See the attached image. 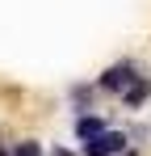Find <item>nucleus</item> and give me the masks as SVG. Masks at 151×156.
I'll return each mask as SVG.
<instances>
[{"instance_id": "8", "label": "nucleus", "mask_w": 151, "mask_h": 156, "mask_svg": "<svg viewBox=\"0 0 151 156\" xmlns=\"http://www.w3.org/2000/svg\"><path fill=\"white\" fill-rule=\"evenodd\" d=\"M46 156H80V148H67V144H50Z\"/></svg>"}, {"instance_id": "4", "label": "nucleus", "mask_w": 151, "mask_h": 156, "mask_svg": "<svg viewBox=\"0 0 151 156\" xmlns=\"http://www.w3.org/2000/svg\"><path fill=\"white\" fill-rule=\"evenodd\" d=\"M113 127V118L105 114V110H88V114H76L72 118V139L76 144H88V139H97L101 131Z\"/></svg>"}, {"instance_id": "9", "label": "nucleus", "mask_w": 151, "mask_h": 156, "mask_svg": "<svg viewBox=\"0 0 151 156\" xmlns=\"http://www.w3.org/2000/svg\"><path fill=\"white\" fill-rule=\"evenodd\" d=\"M0 156H13V139L8 135H0Z\"/></svg>"}, {"instance_id": "6", "label": "nucleus", "mask_w": 151, "mask_h": 156, "mask_svg": "<svg viewBox=\"0 0 151 156\" xmlns=\"http://www.w3.org/2000/svg\"><path fill=\"white\" fill-rule=\"evenodd\" d=\"M46 139L38 135H13V156H46Z\"/></svg>"}, {"instance_id": "10", "label": "nucleus", "mask_w": 151, "mask_h": 156, "mask_svg": "<svg viewBox=\"0 0 151 156\" xmlns=\"http://www.w3.org/2000/svg\"><path fill=\"white\" fill-rule=\"evenodd\" d=\"M118 156H147V148H139V144H130L126 152H118Z\"/></svg>"}, {"instance_id": "2", "label": "nucleus", "mask_w": 151, "mask_h": 156, "mask_svg": "<svg viewBox=\"0 0 151 156\" xmlns=\"http://www.w3.org/2000/svg\"><path fill=\"white\" fill-rule=\"evenodd\" d=\"M101 89H97V80L92 76H76L63 84V105H67V114H88V110H101Z\"/></svg>"}, {"instance_id": "7", "label": "nucleus", "mask_w": 151, "mask_h": 156, "mask_svg": "<svg viewBox=\"0 0 151 156\" xmlns=\"http://www.w3.org/2000/svg\"><path fill=\"white\" fill-rule=\"evenodd\" d=\"M126 131H130V139H134L139 148H147V144H151V122H130Z\"/></svg>"}, {"instance_id": "5", "label": "nucleus", "mask_w": 151, "mask_h": 156, "mask_svg": "<svg viewBox=\"0 0 151 156\" xmlns=\"http://www.w3.org/2000/svg\"><path fill=\"white\" fill-rule=\"evenodd\" d=\"M118 105H122L126 114H143V110L151 105V72H143V76L134 80L122 97H118Z\"/></svg>"}, {"instance_id": "1", "label": "nucleus", "mask_w": 151, "mask_h": 156, "mask_svg": "<svg viewBox=\"0 0 151 156\" xmlns=\"http://www.w3.org/2000/svg\"><path fill=\"white\" fill-rule=\"evenodd\" d=\"M143 72H147V63H143L139 55H118V59H109L92 80H97L101 97H113V101H118V97H122V93L143 76Z\"/></svg>"}, {"instance_id": "3", "label": "nucleus", "mask_w": 151, "mask_h": 156, "mask_svg": "<svg viewBox=\"0 0 151 156\" xmlns=\"http://www.w3.org/2000/svg\"><path fill=\"white\" fill-rule=\"evenodd\" d=\"M130 144H134V139H130V131L113 122L109 131H101L97 139H88V144H80V156H118V152H126Z\"/></svg>"}]
</instances>
